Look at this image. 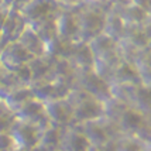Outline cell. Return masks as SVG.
Segmentation results:
<instances>
[{
    "label": "cell",
    "mask_w": 151,
    "mask_h": 151,
    "mask_svg": "<svg viewBox=\"0 0 151 151\" xmlns=\"http://www.w3.org/2000/svg\"><path fill=\"white\" fill-rule=\"evenodd\" d=\"M132 3L143 9L147 14H151V0H132Z\"/></svg>",
    "instance_id": "6da1fadb"
},
{
    "label": "cell",
    "mask_w": 151,
    "mask_h": 151,
    "mask_svg": "<svg viewBox=\"0 0 151 151\" xmlns=\"http://www.w3.org/2000/svg\"><path fill=\"white\" fill-rule=\"evenodd\" d=\"M107 1H110L113 6H120V4H126V3H130L132 0H107Z\"/></svg>",
    "instance_id": "7a4b0ae2"
}]
</instances>
